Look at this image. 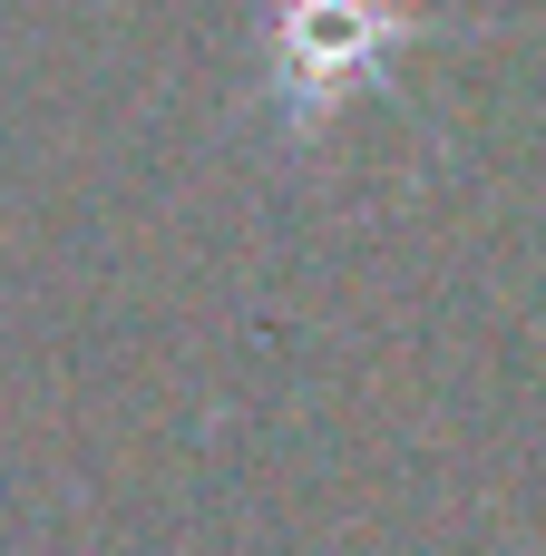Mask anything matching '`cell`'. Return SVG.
<instances>
[{"label": "cell", "mask_w": 546, "mask_h": 556, "mask_svg": "<svg viewBox=\"0 0 546 556\" xmlns=\"http://www.w3.org/2000/svg\"><path fill=\"white\" fill-rule=\"evenodd\" d=\"M410 39H420L410 0H264V98L283 108L293 137H313Z\"/></svg>", "instance_id": "obj_1"}]
</instances>
